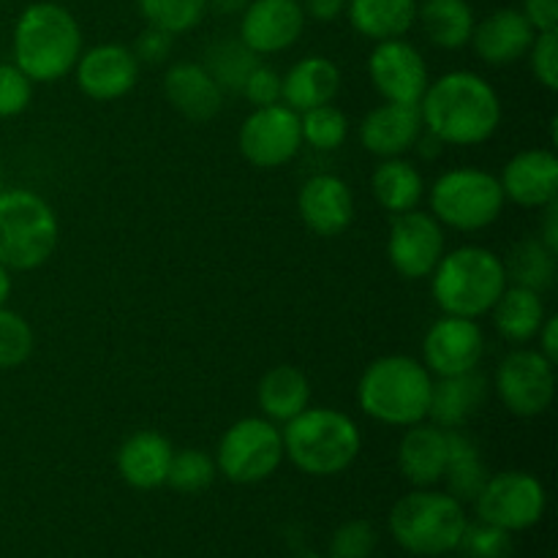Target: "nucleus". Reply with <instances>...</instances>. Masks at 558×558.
Wrapping results in <instances>:
<instances>
[{"label": "nucleus", "mask_w": 558, "mask_h": 558, "mask_svg": "<svg viewBox=\"0 0 558 558\" xmlns=\"http://www.w3.org/2000/svg\"><path fill=\"white\" fill-rule=\"evenodd\" d=\"M305 11L300 0H251L240 20V41L254 54H278L300 41Z\"/></svg>", "instance_id": "obj_16"}, {"label": "nucleus", "mask_w": 558, "mask_h": 558, "mask_svg": "<svg viewBox=\"0 0 558 558\" xmlns=\"http://www.w3.org/2000/svg\"><path fill=\"white\" fill-rule=\"evenodd\" d=\"M434 376L423 360L387 354L374 360L357 381V403L363 414L390 428H409L428 420Z\"/></svg>", "instance_id": "obj_4"}, {"label": "nucleus", "mask_w": 558, "mask_h": 558, "mask_svg": "<svg viewBox=\"0 0 558 558\" xmlns=\"http://www.w3.org/2000/svg\"><path fill=\"white\" fill-rule=\"evenodd\" d=\"M447 456H450L447 430L423 420L403 428L396 456L398 472L414 488H434L445 477Z\"/></svg>", "instance_id": "obj_22"}, {"label": "nucleus", "mask_w": 558, "mask_h": 558, "mask_svg": "<svg viewBox=\"0 0 558 558\" xmlns=\"http://www.w3.org/2000/svg\"><path fill=\"white\" fill-rule=\"evenodd\" d=\"M521 14L526 16L534 33L558 31V0H523Z\"/></svg>", "instance_id": "obj_45"}, {"label": "nucleus", "mask_w": 558, "mask_h": 558, "mask_svg": "<svg viewBox=\"0 0 558 558\" xmlns=\"http://www.w3.org/2000/svg\"><path fill=\"white\" fill-rule=\"evenodd\" d=\"M140 60L123 44H98L80 54L74 65L76 85L93 101H118L140 82Z\"/></svg>", "instance_id": "obj_17"}, {"label": "nucleus", "mask_w": 558, "mask_h": 558, "mask_svg": "<svg viewBox=\"0 0 558 558\" xmlns=\"http://www.w3.org/2000/svg\"><path fill=\"white\" fill-rule=\"evenodd\" d=\"M14 65L33 82H58L71 74L82 54V31L65 5L41 0L31 3L11 33Z\"/></svg>", "instance_id": "obj_2"}, {"label": "nucleus", "mask_w": 558, "mask_h": 558, "mask_svg": "<svg viewBox=\"0 0 558 558\" xmlns=\"http://www.w3.org/2000/svg\"><path fill=\"white\" fill-rule=\"evenodd\" d=\"M60 243L52 205L36 191L0 189V265L27 272L47 265Z\"/></svg>", "instance_id": "obj_7"}, {"label": "nucleus", "mask_w": 558, "mask_h": 558, "mask_svg": "<svg viewBox=\"0 0 558 558\" xmlns=\"http://www.w3.org/2000/svg\"><path fill=\"white\" fill-rule=\"evenodd\" d=\"M283 458L308 477L343 474L363 450V434L349 414L330 407H308L283 423Z\"/></svg>", "instance_id": "obj_3"}, {"label": "nucleus", "mask_w": 558, "mask_h": 558, "mask_svg": "<svg viewBox=\"0 0 558 558\" xmlns=\"http://www.w3.org/2000/svg\"><path fill=\"white\" fill-rule=\"evenodd\" d=\"M445 251V227L430 213L409 210L392 216L390 234H387V259L398 276L407 281L430 278Z\"/></svg>", "instance_id": "obj_13"}, {"label": "nucleus", "mask_w": 558, "mask_h": 558, "mask_svg": "<svg viewBox=\"0 0 558 558\" xmlns=\"http://www.w3.org/2000/svg\"><path fill=\"white\" fill-rule=\"evenodd\" d=\"M9 294H11V270H5V267L0 265V308L5 305Z\"/></svg>", "instance_id": "obj_49"}, {"label": "nucleus", "mask_w": 558, "mask_h": 558, "mask_svg": "<svg viewBox=\"0 0 558 558\" xmlns=\"http://www.w3.org/2000/svg\"><path fill=\"white\" fill-rule=\"evenodd\" d=\"M376 529L371 521H347L332 532L330 558H371L376 550Z\"/></svg>", "instance_id": "obj_40"}, {"label": "nucleus", "mask_w": 558, "mask_h": 558, "mask_svg": "<svg viewBox=\"0 0 558 558\" xmlns=\"http://www.w3.org/2000/svg\"><path fill=\"white\" fill-rule=\"evenodd\" d=\"M417 107L423 129L450 147L483 145L501 125L499 93L474 71H447L428 82Z\"/></svg>", "instance_id": "obj_1"}, {"label": "nucleus", "mask_w": 558, "mask_h": 558, "mask_svg": "<svg viewBox=\"0 0 558 558\" xmlns=\"http://www.w3.org/2000/svg\"><path fill=\"white\" fill-rule=\"evenodd\" d=\"M507 289L505 259L483 245H461L445 251L430 272V292L447 316L480 319L490 314Z\"/></svg>", "instance_id": "obj_5"}, {"label": "nucleus", "mask_w": 558, "mask_h": 558, "mask_svg": "<svg viewBox=\"0 0 558 558\" xmlns=\"http://www.w3.org/2000/svg\"><path fill=\"white\" fill-rule=\"evenodd\" d=\"M163 96L191 123H207L223 109V90L202 63L180 60L163 74Z\"/></svg>", "instance_id": "obj_23"}, {"label": "nucleus", "mask_w": 558, "mask_h": 558, "mask_svg": "<svg viewBox=\"0 0 558 558\" xmlns=\"http://www.w3.org/2000/svg\"><path fill=\"white\" fill-rule=\"evenodd\" d=\"M300 134H303L305 145H311L314 150L332 153L347 142L349 118L336 104H322L308 112H300Z\"/></svg>", "instance_id": "obj_35"}, {"label": "nucleus", "mask_w": 558, "mask_h": 558, "mask_svg": "<svg viewBox=\"0 0 558 558\" xmlns=\"http://www.w3.org/2000/svg\"><path fill=\"white\" fill-rule=\"evenodd\" d=\"M430 216L456 232H480L499 221L505 191L496 174L480 167H458L430 185Z\"/></svg>", "instance_id": "obj_8"}, {"label": "nucleus", "mask_w": 558, "mask_h": 558, "mask_svg": "<svg viewBox=\"0 0 558 558\" xmlns=\"http://www.w3.org/2000/svg\"><path fill=\"white\" fill-rule=\"evenodd\" d=\"M0 183H3V169H0Z\"/></svg>", "instance_id": "obj_50"}, {"label": "nucleus", "mask_w": 558, "mask_h": 558, "mask_svg": "<svg viewBox=\"0 0 558 558\" xmlns=\"http://www.w3.org/2000/svg\"><path fill=\"white\" fill-rule=\"evenodd\" d=\"M216 461L205 450H180L172 452L167 472V485L183 496H196L207 490L216 480Z\"/></svg>", "instance_id": "obj_37"}, {"label": "nucleus", "mask_w": 558, "mask_h": 558, "mask_svg": "<svg viewBox=\"0 0 558 558\" xmlns=\"http://www.w3.org/2000/svg\"><path fill=\"white\" fill-rule=\"evenodd\" d=\"M202 65L210 71L213 80L218 82V87L223 93H240L243 90L245 76L259 65V54L251 52L243 41H229V38H223V41H216L207 49V63Z\"/></svg>", "instance_id": "obj_34"}, {"label": "nucleus", "mask_w": 558, "mask_h": 558, "mask_svg": "<svg viewBox=\"0 0 558 558\" xmlns=\"http://www.w3.org/2000/svg\"><path fill=\"white\" fill-rule=\"evenodd\" d=\"M423 131L417 104L385 101L371 109L360 123V145L376 158H401L414 150Z\"/></svg>", "instance_id": "obj_19"}, {"label": "nucleus", "mask_w": 558, "mask_h": 558, "mask_svg": "<svg viewBox=\"0 0 558 558\" xmlns=\"http://www.w3.org/2000/svg\"><path fill=\"white\" fill-rule=\"evenodd\" d=\"M534 341H539L537 352L556 365L558 363V316H545L543 327H539Z\"/></svg>", "instance_id": "obj_47"}, {"label": "nucleus", "mask_w": 558, "mask_h": 558, "mask_svg": "<svg viewBox=\"0 0 558 558\" xmlns=\"http://www.w3.org/2000/svg\"><path fill=\"white\" fill-rule=\"evenodd\" d=\"M447 441H450V456H447V469L441 483L447 485V494L458 499L461 505L477 499L483 485L488 483L490 472L483 461L477 441L469 439L461 430H447Z\"/></svg>", "instance_id": "obj_32"}, {"label": "nucleus", "mask_w": 558, "mask_h": 558, "mask_svg": "<svg viewBox=\"0 0 558 558\" xmlns=\"http://www.w3.org/2000/svg\"><path fill=\"white\" fill-rule=\"evenodd\" d=\"M172 44H174L172 33L161 31V27L147 25L145 31L136 36L131 52H134V58L140 60V65L142 63H145V65H161V63H167L169 54H172Z\"/></svg>", "instance_id": "obj_44"}, {"label": "nucleus", "mask_w": 558, "mask_h": 558, "mask_svg": "<svg viewBox=\"0 0 558 558\" xmlns=\"http://www.w3.org/2000/svg\"><path fill=\"white\" fill-rule=\"evenodd\" d=\"M36 349L31 322L16 311L0 308V371H14L31 360Z\"/></svg>", "instance_id": "obj_38"}, {"label": "nucleus", "mask_w": 558, "mask_h": 558, "mask_svg": "<svg viewBox=\"0 0 558 558\" xmlns=\"http://www.w3.org/2000/svg\"><path fill=\"white\" fill-rule=\"evenodd\" d=\"M537 238L543 240L554 254H558V199L550 202V205H545V218Z\"/></svg>", "instance_id": "obj_48"}, {"label": "nucleus", "mask_w": 558, "mask_h": 558, "mask_svg": "<svg viewBox=\"0 0 558 558\" xmlns=\"http://www.w3.org/2000/svg\"><path fill=\"white\" fill-rule=\"evenodd\" d=\"M485 398L488 379L480 374V368L461 376H439L430 390L428 420L445 430H461L483 409Z\"/></svg>", "instance_id": "obj_25"}, {"label": "nucleus", "mask_w": 558, "mask_h": 558, "mask_svg": "<svg viewBox=\"0 0 558 558\" xmlns=\"http://www.w3.org/2000/svg\"><path fill=\"white\" fill-rule=\"evenodd\" d=\"M505 199L518 207L539 210L558 199V158L550 150H521L505 163L499 178Z\"/></svg>", "instance_id": "obj_20"}, {"label": "nucleus", "mask_w": 558, "mask_h": 558, "mask_svg": "<svg viewBox=\"0 0 558 558\" xmlns=\"http://www.w3.org/2000/svg\"><path fill=\"white\" fill-rule=\"evenodd\" d=\"M240 96L251 104V107H270V104L281 101V74L270 65L259 63L243 82Z\"/></svg>", "instance_id": "obj_43"}, {"label": "nucleus", "mask_w": 558, "mask_h": 558, "mask_svg": "<svg viewBox=\"0 0 558 558\" xmlns=\"http://www.w3.org/2000/svg\"><path fill=\"white\" fill-rule=\"evenodd\" d=\"M556 256L539 238H526L512 245L505 262L507 283L543 294L556 281Z\"/></svg>", "instance_id": "obj_33"}, {"label": "nucleus", "mask_w": 558, "mask_h": 558, "mask_svg": "<svg viewBox=\"0 0 558 558\" xmlns=\"http://www.w3.org/2000/svg\"><path fill=\"white\" fill-rule=\"evenodd\" d=\"M33 101V82L14 63H0V120L16 118Z\"/></svg>", "instance_id": "obj_41"}, {"label": "nucleus", "mask_w": 558, "mask_h": 558, "mask_svg": "<svg viewBox=\"0 0 558 558\" xmlns=\"http://www.w3.org/2000/svg\"><path fill=\"white\" fill-rule=\"evenodd\" d=\"M485 354V336L477 319L441 316L423 338V365L430 376H461L477 371Z\"/></svg>", "instance_id": "obj_15"}, {"label": "nucleus", "mask_w": 558, "mask_h": 558, "mask_svg": "<svg viewBox=\"0 0 558 558\" xmlns=\"http://www.w3.org/2000/svg\"><path fill=\"white\" fill-rule=\"evenodd\" d=\"M341 69L330 58L308 54L298 60L287 76H281V101L294 112H308V109L332 104L341 93Z\"/></svg>", "instance_id": "obj_26"}, {"label": "nucleus", "mask_w": 558, "mask_h": 558, "mask_svg": "<svg viewBox=\"0 0 558 558\" xmlns=\"http://www.w3.org/2000/svg\"><path fill=\"white\" fill-rule=\"evenodd\" d=\"M480 521L499 526L505 532H526L543 521L548 510L545 485L529 472H499L490 474L488 483L474 499Z\"/></svg>", "instance_id": "obj_10"}, {"label": "nucleus", "mask_w": 558, "mask_h": 558, "mask_svg": "<svg viewBox=\"0 0 558 558\" xmlns=\"http://www.w3.org/2000/svg\"><path fill=\"white\" fill-rule=\"evenodd\" d=\"M371 191H374V199L379 202L381 210L398 216V213L417 210L425 196V180L420 169L403 156L381 158L379 167L374 169V178H371Z\"/></svg>", "instance_id": "obj_30"}, {"label": "nucleus", "mask_w": 558, "mask_h": 558, "mask_svg": "<svg viewBox=\"0 0 558 558\" xmlns=\"http://www.w3.org/2000/svg\"><path fill=\"white\" fill-rule=\"evenodd\" d=\"M283 463V436L267 417H243L223 430L216 450L218 474L234 485L270 480Z\"/></svg>", "instance_id": "obj_9"}, {"label": "nucleus", "mask_w": 558, "mask_h": 558, "mask_svg": "<svg viewBox=\"0 0 558 558\" xmlns=\"http://www.w3.org/2000/svg\"><path fill=\"white\" fill-rule=\"evenodd\" d=\"M534 27L529 25L521 9H496L485 20L474 22L472 47L485 65L505 69V65L518 63L529 54L534 41Z\"/></svg>", "instance_id": "obj_21"}, {"label": "nucleus", "mask_w": 558, "mask_h": 558, "mask_svg": "<svg viewBox=\"0 0 558 558\" xmlns=\"http://www.w3.org/2000/svg\"><path fill=\"white\" fill-rule=\"evenodd\" d=\"M529 65L532 74L545 90H558V31L537 33L529 47Z\"/></svg>", "instance_id": "obj_42"}, {"label": "nucleus", "mask_w": 558, "mask_h": 558, "mask_svg": "<svg viewBox=\"0 0 558 558\" xmlns=\"http://www.w3.org/2000/svg\"><path fill=\"white\" fill-rule=\"evenodd\" d=\"M466 510L447 490L414 488L390 510V534L412 556H447L466 532Z\"/></svg>", "instance_id": "obj_6"}, {"label": "nucleus", "mask_w": 558, "mask_h": 558, "mask_svg": "<svg viewBox=\"0 0 558 558\" xmlns=\"http://www.w3.org/2000/svg\"><path fill=\"white\" fill-rule=\"evenodd\" d=\"M238 147L245 161L256 169H281L303 147L300 114L287 104L251 109L238 134Z\"/></svg>", "instance_id": "obj_12"}, {"label": "nucleus", "mask_w": 558, "mask_h": 558, "mask_svg": "<svg viewBox=\"0 0 558 558\" xmlns=\"http://www.w3.org/2000/svg\"><path fill=\"white\" fill-rule=\"evenodd\" d=\"M172 441L158 430H136L120 445L118 474L134 490H156L167 485L169 461H172Z\"/></svg>", "instance_id": "obj_24"}, {"label": "nucleus", "mask_w": 558, "mask_h": 558, "mask_svg": "<svg viewBox=\"0 0 558 558\" xmlns=\"http://www.w3.org/2000/svg\"><path fill=\"white\" fill-rule=\"evenodd\" d=\"M458 550L466 558H507L512 550V534L485 521L466 523Z\"/></svg>", "instance_id": "obj_39"}, {"label": "nucleus", "mask_w": 558, "mask_h": 558, "mask_svg": "<svg viewBox=\"0 0 558 558\" xmlns=\"http://www.w3.org/2000/svg\"><path fill=\"white\" fill-rule=\"evenodd\" d=\"M256 401H259L262 417L276 425L289 423L311 407V385L303 371L294 365H276L259 379Z\"/></svg>", "instance_id": "obj_29"}, {"label": "nucleus", "mask_w": 558, "mask_h": 558, "mask_svg": "<svg viewBox=\"0 0 558 558\" xmlns=\"http://www.w3.org/2000/svg\"><path fill=\"white\" fill-rule=\"evenodd\" d=\"M207 3L210 0H136L140 14L145 16L147 25L161 27L172 36L194 31L205 20Z\"/></svg>", "instance_id": "obj_36"}, {"label": "nucleus", "mask_w": 558, "mask_h": 558, "mask_svg": "<svg viewBox=\"0 0 558 558\" xmlns=\"http://www.w3.org/2000/svg\"><path fill=\"white\" fill-rule=\"evenodd\" d=\"M490 316H494L496 332H499L507 343L523 347V343L537 338L548 311H545L543 294L539 292L507 283L501 298L496 300V305L490 308Z\"/></svg>", "instance_id": "obj_28"}, {"label": "nucleus", "mask_w": 558, "mask_h": 558, "mask_svg": "<svg viewBox=\"0 0 558 558\" xmlns=\"http://www.w3.org/2000/svg\"><path fill=\"white\" fill-rule=\"evenodd\" d=\"M368 76L374 90L396 104H420L430 82L423 52L403 38L376 41L368 58Z\"/></svg>", "instance_id": "obj_14"}, {"label": "nucleus", "mask_w": 558, "mask_h": 558, "mask_svg": "<svg viewBox=\"0 0 558 558\" xmlns=\"http://www.w3.org/2000/svg\"><path fill=\"white\" fill-rule=\"evenodd\" d=\"M496 396L515 417H539L556 398V365L537 349L518 347L496 368Z\"/></svg>", "instance_id": "obj_11"}, {"label": "nucleus", "mask_w": 558, "mask_h": 558, "mask_svg": "<svg viewBox=\"0 0 558 558\" xmlns=\"http://www.w3.org/2000/svg\"><path fill=\"white\" fill-rule=\"evenodd\" d=\"M417 22L428 41L439 49H463L472 41L474 9L469 0H423Z\"/></svg>", "instance_id": "obj_31"}, {"label": "nucleus", "mask_w": 558, "mask_h": 558, "mask_svg": "<svg viewBox=\"0 0 558 558\" xmlns=\"http://www.w3.org/2000/svg\"><path fill=\"white\" fill-rule=\"evenodd\" d=\"M298 213L319 238H338L354 221V194L338 174H311L298 191Z\"/></svg>", "instance_id": "obj_18"}, {"label": "nucleus", "mask_w": 558, "mask_h": 558, "mask_svg": "<svg viewBox=\"0 0 558 558\" xmlns=\"http://www.w3.org/2000/svg\"><path fill=\"white\" fill-rule=\"evenodd\" d=\"M349 25L371 41L403 38L417 25V0H349Z\"/></svg>", "instance_id": "obj_27"}, {"label": "nucleus", "mask_w": 558, "mask_h": 558, "mask_svg": "<svg viewBox=\"0 0 558 558\" xmlns=\"http://www.w3.org/2000/svg\"><path fill=\"white\" fill-rule=\"evenodd\" d=\"M347 3L349 0H300L305 11V20H316V22H336L338 16L347 14Z\"/></svg>", "instance_id": "obj_46"}]
</instances>
